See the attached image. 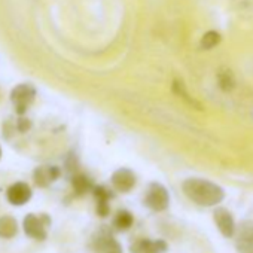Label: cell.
Listing matches in <instances>:
<instances>
[{"label": "cell", "instance_id": "6da1fadb", "mask_svg": "<svg viewBox=\"0 0 253 253\" xmlns=\"http://www.w3.org/2000/svg\"><path fill=\"white\" fill-rule=\"evenodd\" d=\"M182 189L191 201L203 207L216 206L225 198V192L220 186L204 179H188L183 182Z\"/></svg>", "mask_w": 253, "mask_h": 253}, {"label": "cell", "instance_id": "7a4b0ae2", "mask_svg": "<svg viewBox=\"0 0 253 253\" xmlns=\"http://www.w3.org/2000/svg\"><path fill=\"white\" fill-rule=\"evenodd\" d=\"M91 250L92 253H124L122 246L107 226H101L94 232L91 238Z\"/></svg>", "mask_w": 253, "mask_h": 253}, {"label": "cell", "instance_id": "3957f363", "mask_svg": "<svg viewBox=\"0 0 253 253\" xmlns=\"http://www.w3.org/2000/svg\"><path fill=\"white\" fill-rule=\"evenodd\" d=\"M49 225H51V217L45 213L43 214H32L30 213L24 217V222H23L24 232L38 241L46 240Z\"/></svg>", "mask_w": 253, "mask_h": 253}, {"label": "cell", "instance_id": "277c9868", "mask_svg": "<svg viewBox=\"0 0 253 253\" xmlns=\"http://www.w3.org/2000/svg\"><path fill=\"white\" fill-rule=\"evenodd\" d=\"M35 97H36V89L29 84H20L11 92V101L15 106L18 115H24L27 112L29 106L35 101Z\"/></svg>", "mask_w": 253, "mask_h": 253}, {"label": "cell", "instance_id": "5b68a950", "mask_svg": "<svg viewBox=\"0 0 253 253\" xmlns=\"http://www.w3.org/2000/svg\"><path fill=\"white\" fill-rule=\"evenodd\" d=\"M170 204V195L167 189L160 183H152L145 195V206L154 211H164Z\"/></svg>", "mask_w": 253, "mask_h": 253}, {"label": "cell", "instance_id": "8992f818", "mask_svg": "<svg viewBox=\"0 0 253 253\" xmlns=\"http://www.w3.org/2000/svg\"><path fill=\"white\" fill-rule=\"evenodd\" d=\"M235 247L238 253H253V220H244L235 231Z\"/></svg>", "mask_w": 253, "mask_h": 253}, {"label": "cell", "instance_id": "52a82bcc", "mask_svg": "<svg viewBox=\"0 0 253 253\" xmlns=\"http://www.w3.org/2000/svg\"><path fill=\"white\" fill-rule=\"evenodd\" d=\"M213 217H214V223H216L217 229L220 231V234L223 237L231 238V237L235 235V231H237L235 222H234L232 214L226 209H223V207L216 209L214 213H213Z\"/></svg>", "mask_w": 253, "mask_h": 253}, {"label": "cell", "instance_id": "ba28073f", "mask_svg": "<svg viewBox=\"0 0 253 253\" xmlns=\"http://www.w3.org/2000/svg\"><path fill=\"white\" fill-rule=\"evenodd\" d=\"M6 198L12 206H24L32 198V189L24 182H17L11 185L6 191Z\"/></svg>", "mask_w": 253, "mask_h": 253}, {"label": "cell", "instance_id": "9c48e42d", "mask_svg": "<svg viewBox=\"0 0 253 253\" xmlns=\"http://www.w3.org/2000/svg\"><path fill=\"white\" fill-rule=\"evenodd\" d=\"M166 250L167 243L164 240L139 238L130 246V253H164Z\"/></svg>", "mask_w": 253, "mask_h": 253}, {"label": "cell", "instance_id": "30bf717a", "mask_svg": "<svg viewBox=\"0 0 253 253\" xmlns=\"http://www.w3.org/2000/svg\"><path fill=\"white\" fill-rule=\"evenodd\" d=\"M112 185L119 192H130L136 185V176L128 169H119L112 176Z\"/></svg>", "mask_w": 253, "mask_h": 253}, {"label": "cell", "instance_id": "8fae6325", "mask_svg": "<svg viewBox=\"0 0 253 253\" xmlns=\"http://www.w3.org/2000/svg\"><path fill=\"white\" fill-rule=\"evenodd\" d=\"M60 169L54 167V166H42L38 167L33 173V180L38 186L41 188H46L49 186L52 182H55L60 177Z\"/></svg>", "mask_w": 253, "mask_h": 253}, {"label": "cell", "instance_id": "7c38bea8", "mask_svg": "<svg viewBox=\"0 0 253 253\" xmlns=\"http://www.w3.org/2000/svg\"><path fill=\"white\" fill-rule=\"evenodd\" d=\"M94 197L97 201V214L100 217H106L110 213V207H109V200L113 197L110 191H107L104 186H95L94 188Z\"/></svg>", "mask_w": 253, "mask_h": 253}, {"label": "cell", "instance_id": "4fadbf2b", "mask_svg": "<svg viewBox=\"0 0 253 253\" xmlns=\"http://www.w3.org/2000/svg\"><path fill=\"white\" fill-rule=\"evenodd\" d=\"M18 232V223L12 216L0 217V238H14Z\"/></svg>", "mask_w": 253, "mask_h": 253}, {"label": "cell", "instance_id": "5bb4252c", "mask_svg": "<svg viewBox=\"0 0 253 253\" xmlns=\"http://www.w3.org/2000/svg\"><path fill=\"white\" fill-rule=\"evenodd\" d=\"M134 223V217L128 210H119L113 217V226L116 231H126Z\"/></svg>", "mask_w": 253, "mask_h": 253}, {"label": "cell", "instance_id": "9a60e30c", "mask_svg": "<svg viewBox=\"0 0 253 253\" xmlns=\"http://www.w3.org/2000/svg\"><path fill=\"white\" fill-rule=\"evenodd\" d=\"M72 185H73V189L78 195H84L88 191H91V188H92L91 180L85 174H75L72 179Z\"/></svg>", "mask_w": 253, "mask_h": 253}, {"label": "cell", "instance_id": "2e32d148", "mask_svg": "<svg viewBox=\"0 0 253 253\" xmlns=\"http://www.w3.org/2000/svg\"><path fill=\"white\" fill-rule=\"evenodd\" d=\"M220 41V36L216 33V32H209L203 36V41H201V45L206 48V49H211L213 46H216Z\"/></svg>", "mask_w": 253, "mask_h": 253}, {"label": "cell", "instance_id": "e0dca14e", "mask_svg": "<svg viewBox=\"0 0 253 253\" xmlns=\"http://www.w3.org/2000/svg\"><path fill=\"white\" fill-rule=\"evenodd\" d=\"M29 128H30V122H29V119L20 118V119H18V130H20L21 133H26Z\"/></svg>", "mask_w": 253, "mask_h": 253}, {"label": "cell", "instance_id": "ac0fdd59", "mask_svg": "<svg viewBox=\"0 0 253 253\" xmlns=\"http://www.w3.org/2000/svg\"><path fill=\"white\" fill-rule=\"evenodd\" d=\"M0 158H2V148H0Z\"/></svg>", "mask_w": 253, "mask_h": 253}]
</instances>
